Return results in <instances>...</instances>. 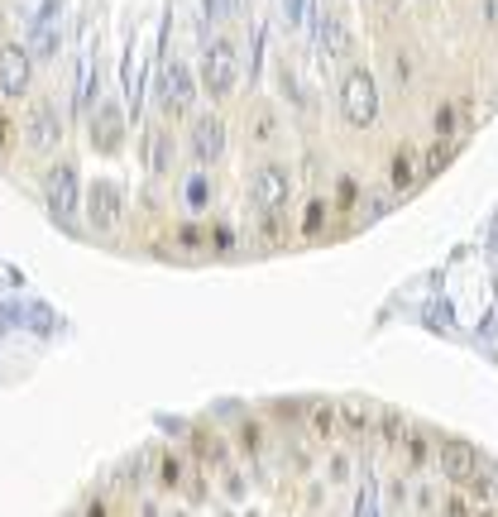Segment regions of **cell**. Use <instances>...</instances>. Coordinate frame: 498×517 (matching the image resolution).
Segmentation results:
<instances>
[{
	"label": "cell",
	"instance_id": "cell-1",
	"mask_svg": "<svg viewBox=\"0 0 498 517\" xmlns=\"http://www.w3.org/2000/svg\"><path fill=\"white\" fill-rule=\"evenodd\" d=\"M34 91H39V68L29 58V48L20 39H5L0 43V110L14 115Z\"/></svg>",
	"mask_w": 498,
	"mask_h": 517
},
{
	"label": "cell",
	"instance_id": "cell-2",
	"mask_svg": "<svg viewBox=\"0 0 498 517\" xmlns=\"http://www.w3.org/2000/svg\"><path fill=\"white\" fill-rule=\"evenodd\" d=\"M479 464H484V455H479V445L460 441V436H436V470L445 483H464Z\"/></svg>",
	"mask_w": 498,
	"mask_h": 517
}]
</instances>
